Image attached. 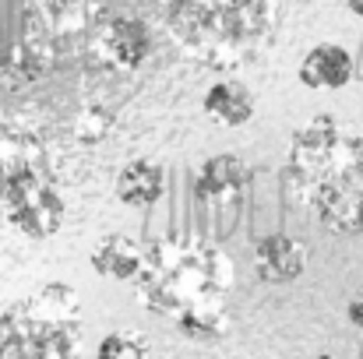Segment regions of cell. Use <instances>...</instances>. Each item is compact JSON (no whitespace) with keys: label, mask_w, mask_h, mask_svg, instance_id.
Returning a JSON list of instances; mask_svg holds the SVG:
<instances>
[{"label":"cell","mask_w":363,"mask_h":359,"mask_svg":"<svg viewBox=\"0 0 363 359\" xmlns=\"http://www.w3.org/2000/svg\"><path fill=\"white\" fill-rule=\"evenodd\" d=\"M141 303L177 321V328L194 342H216L230 335V289L233 261L205 239L162 237L145 246V264L134 278Z\"/></svg>","instance_id":"6da1fadb"},{"label":"cell","mask_w":363,"mask_h":359,"mask_svg":"<svg viewBox=\"0 0 363 359\" xmlns=\"http://www.w3.org/2000/svg\"><path fill=\"white\" fill-rule=\"evenodd\" d=\"M293 198L335 237H363V127L339 117L307 120L282 169Z\"/></svg>","instance_id":"7a4b0ae2"},{"label":"cell","mask_w":363,"mask_h":359,"mask_svg":"<svg viewBox=\"0 0 363 359\" xmlns=\"http://www.w3.org/2000/svg\"><path fill=\"white\" fill-rule=\"evenodd\" d=\"M0 205L18 233L53 237L64 222V194L43 134L18 117H0Z\"/></svg>","instance_id":"3957f363"},{"label":"cell","mask_w":363,"mask_h":359,"mask_svg":"<svg viewBox=\"0 0 363 359\" xmlns=\"http://www.w3.org/2000/svg\"><path fill=\"white\" fill-rule=\"evenodd\" d=\"M169 35L201 64L230 71L250 60L272 25V0H166L162 7Z\"/></svg>","instance_id":"277c9868"},{"label":"cell","mask_w":363,"mask_h":359,"mask_svg":"<svg viewBox=\"0 0 363 359\" xmlns=\"http://www.w3.org/2000/svg\"><path fill=\"white\" fill-rule=\"evenodd\" d=\"M78 331H82L78 292L64 282H50L0 314V356H74Z\"/></svg>","instance_id":"5b68a950"},{"label":"cell","mask_w":363,"mask_h":359,"mask_svg":"<svg viewBox=\"0 0 363 359\" xmlns=\"http://www.w3.org/2000/svg\"><path fill=\"white\" fill-rule=\"evenodd\" d=\"M99 21L103 0H25V32H35L53 46L92 35Z\"/></svg>","instance_id":"8992f818"},{"label":"cell","mask_w":363,"mask_h":359,"mask_svg":"<svg viewBox=\"0 0 363 359\" xmlns=\"http://www.w3.org/2000/svg\"><path fill=\"white\" fill-rule=\"evenodd\" d=\"M89 39H92V60L113 74H134L152 50L148 28L130 14L103 18Z\"/></svg>","instance_id":"52a82bcc"},{"label":"cell","mask_w":363,"mask_h":359,"mask_svg":"<svg viewBox=\"0 0 363 359\" xmlns=\"http://www.w3.org/2000/svg\"><path fill=\"white\" fill-rule=\"evenodd\" d=\"M250 180H254V169L240 155H212L194 176V198L208 208L240 205Z\"/></svg>","instance_id":"ba28073f"},{"label":"cell","mask_w":363,"mask_h":359,"mask_svg":"<svg viewBox=\"0 0 363 359\" xmlns=\"http://www.w3.org/2000/svg\"><path fill=\"white\" fill-rule=\"evenodd\" d=\"M307 268V246L303 239L286 237V233H272L257 243L254 250V275L268 285H286L296 282Z\"/></svg>","instance_id":"9c48e42d"},{"label":"cell","mask_w":363,"mask_h":359,"mask_svg":"<svg viewBox=\"0 0 363 359\" xmlns=\"http://www.w3.org/2000/svg\"><path fill=\"white\" fill-rule=\"evenodd\" d=\"M53 42L35 35V32H25L7 53H0V85L7 89H21V85H32L39 78L50 74L53 67Z\"/></svg>","instance_id":"30bf717a"},{"label":"cell","mask_w":363,"mask_h":359,"mask_svg":"<svg viewBox=\"0 0 363 359\" xmlns=\"http://www.w3.org/2000/svg\"><path fill=\"white\" fill-rule=\"evenodd\" d=\"M92 271L103 278H117V282H134L141 264H145V246L138 239H130L127 233H106L92 246L89 257Z\"/></svg>","instance_id":"8fae6325"},{"label":"cell","mask_w":363,"mask_h":359,"mask_svg":"<svg viewBox=\"0 0 363 359\" xmlns=\"http://www.w3.org/2000/svg\"><path fill=\"white\" fill-rule=\"evenodd\" d=\"M300 81L307 89H346L353 81V57L350 50L335 46V42H321L314 46L303 60H300Z\"/></svg>","instance_id":"7c38bea8"},{"label":"cell","mask_w":363,"mask_h":359,"mask_svg":"<svg viewBox=\"0 0 363 359\" xmlns=\"http://www.w3.org/2000/svg\"><path fill=\"white\" fill-rule=\"evenodd\" d=\"M201 110H205V117L223 123V127H243L257 113V99H254V92L243 81L223 78V81L208 85V92L201 99Z\"/></svg>","instance_id":"4fadbf2b"},{"label":"cell","mask_w":363,"mask_h":359,"mask_svg":"<svg viewBox=\"0 0 363 359\" xmlns=\"http://www.w3.org/2000/svg\"><path fill=\"white\" fill-rule=\"evenodd\" d=\"M166 190V169L152 159H130L117 173V198L127 208H152Z\"/></svg>","instance_id":"5bb4252c"},{"label":"cell","mask_w":363,"mask_h":359,"mask_svg":"<svg viewBox=\"0 0 363 359\" xmlns=\"http://www.w3.org/2000/svg\"><path fill=\"white\" fill-rule=\"evenodd\" d=\"M113 127H117V117H113V110H106L103 103H89L78 120H74V137L82 141V144H103L110 134H113Z\"/></svg>","instance_id":"9a60e30c"},{"label":"cell","mask_w":363,"mask_h":359,"mask_svg":"<svg viewBox=\"0 0 363 359\" xmlns=\"http://www.w3.org/2000/svg\"><path fill=\"white\" fill-rule=\"evenodd\" d=\"M103 359H138L148 353V342L138 335V331H110L99 349H96Z\"/></svg>","instance_id":"2e32d148"},{"label":"cell","mask_w":363,"mask_h":359,"mask_svg":"<svg viewBox=\"0 0 363 359\" xmlns=\"http://www.w3.org/2000/svg\"><path fill=\"white\" fill-rule=\"evenodd\" d=\"M346 317H350V324L357 328V331H363V289L350 300V307H346Z\"/></svg>","instance_id":"e0dca14e"},{"label":"cell","mask_w":363,"mask_h":359,"mask_svg":"<svg viewBox=\"0 0 363 359\" xmlns=\"http://www.w3.org/2000/svg\"><path fill=\"white\" fill-rule=\"evenodd\" d=\"M346 4H350V11H353V14H360L363 18V0H346Z\"/></svg>","instance_id":"ac0fdd59"}]
</instances>
